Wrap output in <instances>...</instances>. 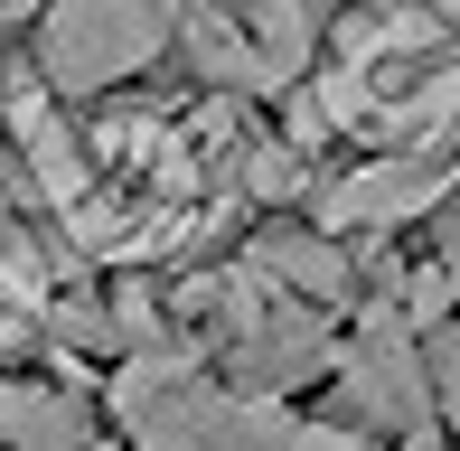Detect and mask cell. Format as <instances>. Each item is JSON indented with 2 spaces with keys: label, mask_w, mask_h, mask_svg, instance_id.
I'll return each mask as SVG.
<instances>
[{
  "label": "cell",
  "mask_w": 460,
  "mask_h": 451,
  "mask_svg": "<svg viewBox=\"0 0 460 451\" xmlns=\"http://www.w3.org/2000/svg\"><path fill=\"white\" fill-rule=\"evenodd\" d=\"M188 19V0H57L48 19V75L66 94H94L113 75L151 66L170 48V29Z\"/></svg>",
  "instance_id": "1"
},
{
  "label": "cell",
  "mask_w": 460,
  "mask_h": 451,
  "mask_svg": "<svg viewBox=\"0 0 460 451\" xmlns=\"http://www.w3.org/2000/svg\"><path fill=\"white\" fill-rule=\"evenodd\" d=\"M339 376H348V395H358V414L385 423V433H423L432 423V367H423V348H413V320H404L394 292L367 301L358 339L339 348Z\"/></svg>",
  "instance_id": "2"
},
{
  "label": "cell",
  "mask_w": 460,
  "mask_h": 451,
  "mask_svg": "<svg viewBox=\"0 0 460 451\" xmlns=\"http://www.w3.org/2000/svg\"><path fill=\"white\" fill-rule=\"evenodd\" d=\"M113 414L132 423L141 451H188V442H198V423L217 414V385H207L188 358H132V367L113 376Z\"/></svg>",
  "instance_id": "3"
},
{
  "label": "cell",
  "mask_w": 460,
  "mask_h": 451,
  "mask_svg": "<svg viewBox=\"0 0 460 451\" xmlns=\"http://www.w3.org/2000/svg\"><path fill=\"white\" fill-rule=\"evenodd\" d=\"M460 179L423 151H376L367 170H348L339 189L320 198V226H404V217H432Z\"/></svg>",
  "instance_id": "4"
},
{
  "label": "cell",
  "mask_w": 460,
  "mask_h": 451,
  "mask_svg": "<svg viewBox=\"0 0 460 451\" xmlns=\"http://www.w3.org/2000/svg\"><path fill=\"white\" fill-rule=\"evenodd\" d=\"M0 451H94L85 414L48 385H0Z\"/></svg>",
  "instance_id": "5"
},
{
  "label": "cell",
  "mask_w": 460,
  "mask_h": 451,
  "mask_svg": "<svg viewBox=\"0 0 460 451\" xmlns=\"http://www.w3.org/2000/svg\"><path fill=\"white\" fill-rule=\"evenodd\" d=\"M179 38H188V57H198V75H217V85H244V94H282V85H273V66H263V48L235 29V19L188 10V19H179Z\"/></svg>",
  "instance_id": "6"
},
{
  "label": "cell",
  "mask_w": 460,
  "mask_h": 451,
  "mask_svg": "<svg viewBox=\"0 0 460 451\" xmlns=\"http://www.w3.org/2000/svg\"><path fill=\"white\" fill-rule=\"evenodd\" d=\"M254 273H273L282 292H301V301H348V254L329 235H263Z\"/></svg>",
  "instance_id": "7"
},
{
  "label": "cell",
  "mask_w": 460,
  "mask_h": 451,
  "mask_svg": "<svg viewBox=\"0 0 460 451\" xmlns=\"http://www.w3.org/2000/svg\"><path fill=\"white\" fill-rule=\"evenodd\" d=\"M254 48L273 66V85H291L310 66V0H254Z\"/></svg>",
  "instance_id": "8"
},
{
  "label": "cell",
  "mask_w": 460,
  "mask_h": 451,
  "mask_svg": "<svg viewBox=\"0 0 460 451\" xmlns=\"http://www.w3.org/2000/svg\"><path fill=\"white\" fill-rule=\"evenodd\" d=\"M423 367H432V404H442V423L460 433V320H442V330H432Z\"/></svg>",
  "instance_id": "9"
},
{
  "label": "cell",
  "mask_w": 460,
  "mask_h": 451,
  "mask_svg": "<svg viewBox=\"0 0 460 451\" xmlns=\"http://www.w3.org/2000/svg\"><path fill=\"white\" fill-rule=\"evenodd\" d=\"M432 217H442V226H432V235H442V273L460 282V189H451V198H442Z\"/></svg>",
  "instance_id": "10"
},
{
  "label": "cell",
  "mask_w": 460,
  "mask_h": 451,
  "mask_svg": "<svg viewBox=\"0 0 460 451\" xmlns=\"http://www.w3.org/2000/svg\"><path fill=\"white\" fill-rule=\"evenodd\" d=\"M367 10H432L442 19V10H460V0H367Z\"/></svg>",
  "instance_id": "11"
}]
</instances>
